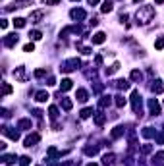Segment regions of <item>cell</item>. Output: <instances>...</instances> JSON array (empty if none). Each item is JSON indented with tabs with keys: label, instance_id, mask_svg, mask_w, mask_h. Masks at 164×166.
<instances>
[{
	"label": "cell",
	"instance_id": "cell-10",
	"mask_svg": "<svg viewBox=\"0 0 164 166\" xmlns=\"http://www.w3.org/2000/svg\"><path fill=\"white\" fill-rule=\"evenodd\" d=\"M60 87H62V91H70V89H71V81H70V79H62Z\"/></svg>",
	"mask_w": 164,
	"mask_h": 166
},
{
	"label": "cell",
	"instance_id": "cell-11",
	"mask_svg": "<svg viewBox=\"0 0 164 166\" xmlns=\"http://www.w3.org/2000/svg\"><path fill=\"white\" fill-rule=\"evenodd\" d=\"M112 8H114V4L110 2V0H106V2L102 4V8H100V10H102V12H112Z\"/></svg>",
	"mask_w": 164,
	"mask_h": 166
},
{
	"label": "cell",
	"instance_id": "cell-30",
	"mask_svg": "<svg viewBox=\"0 0 164 166\" xmlns=\"http://www.w3.org/2000/svg\"><path fill=\"white\" fill-rule=\"evenodd\" d=\"M33 48H35V46H33V43H29V45L23 46V50H25V52H33Z\"/></svg>",
	"mask_w": 164,
	"mask_h": 166
},
{
	"label": "cell",
	"instance_id": "cell-7",
	"mask_svg": "<svg viewBox=\"0 0 164 166\" xmlns=\"http://www.w3.org/2000/svg\"><path fill=\"white\" fill-rule=\"evenodd\" d=\"M71 18H74V19H83L85 18V12H83V10H71Z\"/></svg>",
	"mask_w": 164,
	"mask_h": 166
},
{
	"label": "cell",
	"instance_id": "cell-27",
	"mask_svg": "<svg viewBox=\"0 0 164 166\" xmlns=\"http://www.w3.org/2000/svg\"><path fill=\"white\" fill-rule=\"evenodd\" d=\"M19 128H31V122L29 120H21L19 122Z\"/></svg>",
	"mask_w": 164,
	"mask_h": 166
},
{
	"label": "cell",
	"instance_id": "cell-31",
	"mask_svg": "<svg viewBox=\"0 0 164 166\" xmlns=\"http://www.w3.org/2000/svg\"><path fill=\"white\" fill-rule=\"evenodd\" d=\"M62 106H64L66 110H70V108H71V101H64V102H62Z\"/></svg>",
	"mask_w": 164,
	"mask_h": 166
},
{
	"label": "cell",
	"instance_id": "cell-37",
	"mask_svg": "<svg viewBox=\"0 0 164 166\" xmlns=\"http://www.w3.org/2000/svg\"><path fill=\"white\" fill-rule=\"evenodd\" d=\"M135 2H143V0H135Z\"/></svg>",
	"mask_w": 164,
	"mask_h": 166
},
{
	"label": "cell",
	"instance_id": "cell-3",
	"mask_svg": "<svg viewBox=\"0 0 164 166\" xmlns=\"http://www.w3.org/2000/svg\"><path fill=\"white\" fill-rule=\"evenodd\" d=\"M39 139H41V137H39V133H33V135H29V137L25 139V147H31V145H35V143L39 141Z\"/></svg>",
	"mask_w": 164,
	"mask_h": 166
},
{
	"label": "cell",
	"instance_id": "cell-21",
	"mask_svg": "<svg viewBox=\"0 0 164 166\" xmlns=\"http://www.w3.org/2000/svg\"><path fill=\"white\" fill-rule=\"evenodd\" d=\"M4 162H6V164H14V162H16V157H12V155H6V157H4Z\"/></svg>",
	"mask_w": 164,
	"mask_h": 166
},
{
	"label": "cell",
	"instance_id": "cell-16",
	"mask_svg": "<svg viewBox=\"0 0 164 166\" xmlns=\"http://www.w3.org/2000/svg\"><path fill=\"white\" fill-rule=\"evenodd\" d=\"M122 133H124V128H114V131H112V137H114V139H118V137H120Z\"/></svg>",
	"mask_w": 164,
	"mask_h": 166
},
{
	"label": "cell",
	"instance_id": "cell-25",
	"mask_svg": "<svg viewBox=\"0 0 164 166\" xmlns=\"http://www.w3.org/2000/svg\"><path fill=\"white\" fill-rule=\"evenodd\" d=\"M29 37H31V39H35V41H39V39H41V31H33L31 35H29Z\"/></svg>",
	"mask_w": 164,
	"mask_h": 166
},
{
	"label": "cell",
	"instance_id": "cell-20",
	"mask_svg": "<svg viewBox=\"0 0 164 166\" xmlns=\"http://www.w3.org/2000/svg\"><path fill=\"white\" fill-rule=\"evenodd\" d=\"M42 18V12H33L31 14V21H37V19Z\"/></svg>",
	"mask_w": 164,
	"mask_h": 166
},
{
	"label": "cell",
	"instance_id": "cell-13",
	"mask_svg": "<svg viewBox=\"0 0 164 166\" xmlns=\"http://www.w3.org/2000/svg\"><path fill=\"white\" fill-rule=\"evenodd\" d=\"M118 89H124V91H126V89H129V83H127L126 79H120V81H118Z\"/></svg>",
	"mask_w": 164,
	"mask_h": 166
},
{
	"label": "cell",
	"instance_id": "cell-2",
	"mask_svg": "<svg viewBox=\"0 0 164 166\" xmlns=\"http://www.w3.org/2000/svg\"><path fill=\"white\" fill-rule=\"evenodd\" d=\"M131 101H133V112H139V110H141V97H139V91H133V95H131Z\"/></svg>",
	"mask_w": 164,
	"mask_h": 166
},
{
	"label": "cell",
	"instance_id": "cell-15",
	"mask_svg": "<svg viewBox=\"0 0 164 166\" xmlns=\"http://www.w3.org/2000/svg\"><path fill=\"white\" fill-rule=\"evenodd\" d=\"M14 25H16V27H25V19L23 18H16L14 19Z\"/></svg>",
	"mask_w": 164,
	"mask_h": 166
},
{
	"label": "cell",
	"instance_id": "cell-24",
	"mask_svg": "<svg viewBox=\"0 0 164 166\" xmlns=\"http://www.w3.org/2000/svg\"><path fill=\"white\" fill-rule=\"evenodd\" d=\"M19 164L21 166H29V157H21L19 158Z\"/></svg>",
	"mask_w": 164,
	"mask_h": 166
},
{
	"label": "cell",
	"instance_id": "cell-17",
	"mask_svg": "<svg viewBox=\"0 0 164 166\" xmlns=\"http://www.w3.org/2000/svg\"><path fill=\"white\" fill-rule=\"evenodd\" d=\"M124 104H126V99H124L122 95H118V97H116V106H120V108H122Z\"/></svg>",
	"mask_w": 164,
	"mask_h": 166
},
{
	"label": "cell",
	"instance_id": "cell-26",
	"mask_svg": "<svg viewBox=\"0 0 164 166\" xmlns=\"http://www.w3.org/2000/svg\"><path fill=\"white\" fill-rule=\"evenodd\" d=\"M48 112H50V118H56V116H58V110H56V106H50V110H48Z\"/></svg>",
	"mask_w": 164,
	"mask_h": 166
},
{
	"label": "cell",
	"instance_id": "cell-8",
	"mask_svg": "<svg viewBox=\"0 0 164 166\" xmlns=\"http://www.w3.org/2000/svg\"><path fill=\"white\" fill-rule=\"evenodd\" d=\"M4 133L8 135L10 139H14V141H18V139H19V133H18V131H12V129H8V128L4 129Z\"/></svg>",
	"mask_w": 164,
	"mask_h": 166
},
{
	"label": "cell",
	"instance_id": "cell-4",
	"mask_svg": "<svg viewBox=\"0 0 164 166\" xmlns=\"http://www.w3.org/2000/svg\"><path fill=\"white\" fill-rule=\"evenodd\" d=\"M16 43H18V35H8V37L4 39V45L6 46H14Z\"/></svg>",
	"mask_w": 164,
	"mask_h": 166
},
{
	"label": "cell",
	"instance_id": "cell-34",
	"mask_svg": "<svg viewBox=\"0 0 164 166\" xmlns=\"http://www.w3.org/2000/svg\"><path fill=\"white\" fill-rule=\"evenodd\" d=\"M0 25H2V29H6V27H8V21H6V19H2V21H0Z\"/></svg>",
	"mask_w": 164,
	"mask_h": 166
},
{
	"label": "cell",
	"instance_id": "cell-18",
	"mask_svg": "<svg viewBox=\"0 0 164 166\" xmlns=\"http://www.w3.org/2000/svg\"><path fill=\"white\" fill-rule=\"evenodd\" d=\"M91 114H93V108H85V110H81V118H89Z\"/></svg>",
	"mask_w": 164,
	"mask_h": 166
},
{
	"label": "cell",
	"instance_id": "cell-1",
	"mask_svg": "<svg viewBox=\"0 0 164 166\" xmlns=\"http://www.w3.org/2000/svg\"><path fill=\"white\" fill-rule=\"evenodd\" d=\"M153 16H155V8H151V6H141L139 10H137V21L139 23H149L151 19H153Z\"/></svg>",
	"mask_w": 164,
	"mask_h": 166
},
{
	"label": "cell",
	"instance_id": "cell-19",
	"mask_svg": "<svg viewBox=\"0 0 164 166\" xmlns=\"http://www.w3.org/2000/svg\"><path fill=\"white\" fill-rule=\"evenodd\" d=\"M131 79H133V81H139V79H141V72L133 70V72H131Z\"/></svg>",
	"mask_w": 164,
	"mask_h": 166
},
{
	"label": "cell",
	"instance_id": "cell-9",
	"mask_svg": "<svg viewBox=\"0 0 164 166\" xmlns=\"http://www.w3.org/2000/svg\"><path fill=\"white\" fill-rule=\"evenodd\" d=\"M112 162H114V155H112V153H110V155H104V157H102V164H112Z\"/></svg>",
	"mask_w": 164,
	"mask_h": 166
},
{
	"label": "cell",
	"instance_id": "cell-33",
	"mask_svg": "<svg viewBox=\"0 0 164 166\" xmlns=\"http://www.w3.org/2000/svg\"><path fill=\"white\" fill-rule=\"evenodd\" d=\"M42 2H45V4H58L60 0H42Z\"/></svg>",
	"mask_w": 164,
	"mask_h": 166
},
{
	"label": "cell",
	"instance_id": "cell-6",
	"mask_svg": "<svg viewBox=\"0 0 164 166\" xmlns=\"http://www.w3.org/2000/svg\"><path fill=\"white\" fill-rule=\"evenodd\" d=\"M149 108H151V112H153V114H158V112H160V106H158V102H156L155 99H153V101H149Z\"/></svg>",
	"mask_w": 164,
	"mask_h": 166
},
{
	"label": "cell",
	"instance_id": "cell-12",
	"mask_svg": "<svg viewBox=\"0 0 164 166\" xmlns=\"http://www.w3.org/2000/svg\"><path fill=\"white\" fill-rule=\"evenodd\" d=\"M47 99H48V93H45V91L37 93V101H39V102H45Z\"/></svg>",
	"mask_w": 164,
	"mask_h": 166
},
{
	"label": "cell",
	"instance_id": "cell-5",
	"mask_svg": "<svg viewBox=\"0 0 164 166\" xmlns=\"http://www.w3.org/2000/svg\"><path fill=\"white\" fill-rule=\"evenodd\" d=\"M104 37H106L104 33H95V35H93V43H95V45H102Z\"/></svg>",
	"mask_w": 164,
	"mask_h": 166
},
{
	"label": "cell",
	"instance_id": "cell-29",
	"mask_svg": "<svg viewBox=\"0 0 164 166\" xmlns=\"http://www.w3.org/2000/svg\"><path fill=\"white\" fill-rule=\"evenodd\" d=\"M95 122H97L98 126H100V124H104V116H102V114H98L97 118H95Z\"/></svg>",
	"mask_w": 164,
	"mask_h": 166
},
{
	"label": "cell",
	"instance_id": "cell-14",
	"mask_svg": "<svg viewBox=\"0 0 164 166\" xmlns=\"http://www.w3.org/2000/svg\"><path fill=\"white\" fill-rule=\"evenodd\" d=\"M77 101H87V91L79 89V91H77Z\"/></svg>",
	"mask_w": 164,
	"mask_h": 166
},
{
	"label": "cell",
	"instance_id": "cell-38",
	"mask_svg": "<svg viewBox=\"0 0 164 166\" xmlns=\"http://www.w3.org/2000/svg\"><path fill=\"white\" fill-rule=\"evenodd\" d=\"M89 166H97V164H89Z\"/></svg>",
	"mask_w": 164,
	"mask_h": 166
},
{
	"label": "cell",
	"instance_id": "cell-23",
	"mask_svg": "<svg viewBox=\"0 0 164 166\" xmlns=\"http://www.w3.org/2000/svg\"><path fill=\"white\" fill-rule=\"evenodd\" d=\"M155 46H156V48H158V50H162V48H164V37H160L158 41L155 43Z\"/></svg>",
	"mask_w": 164,
	"mask_h": 166
},
{
	"label": "cell",
	"instance_id": "cell-22",
	"mask_svg": "<svg viewBox=\"0 0 164 166\" xmlns=\"http://www.w3.org/2000/svg\"><path fill=\"white\" fill-rule=\"evenodd\" d=\"M153 91H155V93H162V85H160V81H155V85H153Z\"/></svg>",
	"mask_w": 164,
	"mask_h": 166
},
{
	"label": "cell",
	"instance_id": "cell-36",
	"mask_svg": "<svg viewBox=\"0 0 164 166\" xmlns=\"http://www.w3.org/2000/svg\"><path fill=\"white\" fill-rule=\"evenodd\" d=\"M155 2H156V4H162V2H164V0H155Z\"/></svg>",
	"mask_w": 164,
	"mask_h": 166
},
{
	"label": "cell",
	"instance_id": "cell-35",
	"mask_svg": "<svg viewBox=\"0 0 164 166\" xmlns=\"http://www.w3.org/2000/svg\"><path fill=\"white\" fill-rule=\"evenodd\" d=\"M89 4H98V0H89Z\"/></svg>",
	"mask_w": 164,
	"mask_h": 166
},
{
	"label": "cell",
	"instance_id": "cell-32",
	"mask_svg": "<svg viewBox=\"0 0 164 166\" xmlns=\"http://www.w3.org/2000/svg\"><path fill=\"white\" fill-rule=\"evenodd\" d=\"M8 93H12V87H10L8 83H6V85H4V95H8Z\"/></svg>",
	"mask_w": 164,
	"mask_h": 166
},
{
	"label": "cell",
	"instance_id": "cell-28",
	"mask_svg": "<svg viewBox=\"0 0 164 166\" xmlns=\"http://www.w3.org/2000/svg\"><path fill=\"white\" fill-rule=\"evenodd\" d=\"M85 153H87V155H97V147H87Z\"/></svg>",
	"mask_w": 164,
	"mask_h": 166
}]
</instances>
